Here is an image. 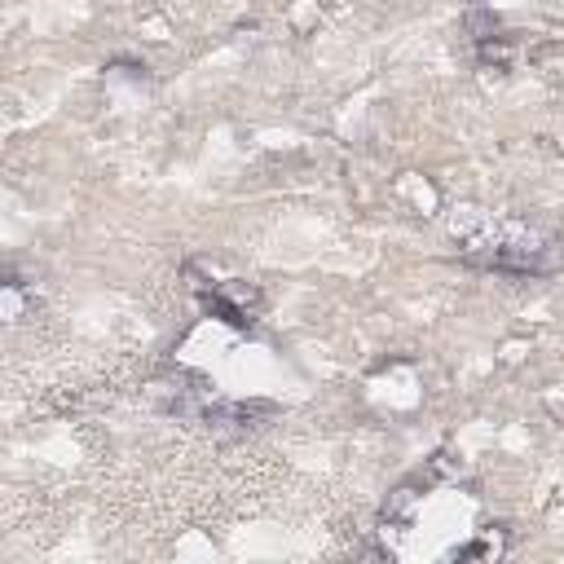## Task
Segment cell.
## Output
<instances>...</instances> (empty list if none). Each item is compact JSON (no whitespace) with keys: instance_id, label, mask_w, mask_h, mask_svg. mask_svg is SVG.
Here are the masks:
<instances>
[{"instance_id":"6da1fadb","label":"cell","mask_w":564,"mask_h":564,"mask_svg":"<svg viewBox=\"0 0 564 564\" xmlns=\"http://www.w3.org/2000/svg\"><path fill=\"white\" fill-rule=\"evenodd\" d=\"M383 546L392 555H498L502 529L485 520L480 498L458 485V476L441 480V467L419 471L401 485L383 507Z\"/></svg>"}]
</instances>
